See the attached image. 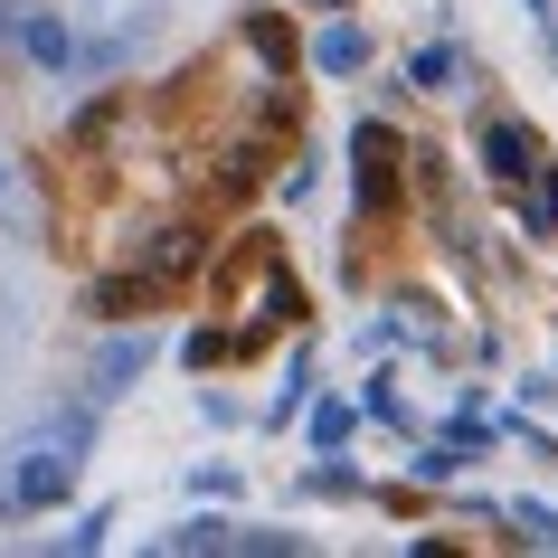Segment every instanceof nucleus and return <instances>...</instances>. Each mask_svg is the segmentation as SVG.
I'll return each mask as SVG.
<instances>
[{
	"mask_svg": "<svg viewBox=\"0 0 558 558\" xmlns=\"http://www.w3.org/2000/svg\"><path fill=\"white\" fill-rule=\"evenodd\" d=\"M66 493H76V454H66V445H29V454L10 464V501H20V511H58Z\"/></svg>",
	"mask_w": 558,
	"mask_h": 558,
	"instance_id": "nucleus-1",
	"label": "nucleus"
},
{
	"mask_svg": "<svg viewBox=\"0 0 558 558\" xmlns=\"http://www.w3.org/2000/svg\"><path fill=\"white\" fill-rule=\"evenodd\" d=\"M351 151H360V208H388V199H398V151H408V143H398L388 123H360Z\"/></svg>",
	"mask_w": 558,
	"mask_h": 558,
	"instance_id": "nucleus-2",
	"label": "nucleus"
},
{
	"mask_svg": "<svg viewBox=\"0 0 558 558\" xmlns=\"http://www.w3.org/2000/svg\"><path fill=\"white\" fill-rule=\"evenodd\" d=\"M483 161H493L501 190H521V180H539L549 161H539V133L530 123H483Z\"/></svg>",
	"mask_w": 558,
	"mask_h": 558,
	"instance_id": "nucleus-3",
	"label": "nucleus"
},
{
	"mask_svg": "<svg viewBox=\"0 0 558 558\" xmlns=\"http://www.w3.org/2000/svg\"><path fill=\"white\" fill-rule=\"evenodd\" d=\"M313 66H323V76H360V66H369V38H360L351 20H331V29L313 38Z\"/></svg>",
	"mask_w": 558,
	"mask_h": 558,
	"instance_id": "nucleus-4",
	"label": "nucleus"
},
{
	"mask_svg": "<svg viewBox=\"0 0 558 558\" xmlns=\"http://www.w3.org/2000/svg\"><path fill=\"white\" fill-rule=\"evenodd\" d=\"M20 48H29V66H48V76H66V66H76L66 20H29V29H20Z\"/></svg>",
	"mask_w": 558,
	"mask_h": 558,
	"instance_id": "nucleus-5",
	"label": "nucleus"
},
{
	"mask_svg": "<svg viewBox=\"0 0 558 558\" xmlns=\"http://www.w3.org/2000/svg\"><path fill=\"white\" fill-rule=\"evenodd\" d=\"M190 265H199V228H161L151 236V284H161V275H190Z\"/></svg>",
	"mask_w": 558,
	"mask_h": 558,
	"instance_id": "nucleus-6",
	"label": "nucleus"
},
{
	"mask_svg": "<svg viewBox=\"0 0 558 558\" xmlns=\"http://www.w3.org/2000/svg\"><path fill=\"white\" fill-rule=\"evenodd\" d=\"M408 86H426V95L464 86V58H454V48H416V58H408Z\"/></svg>",
	"mask_w": 558,
	"mask_h": 558,
	"instance_id": "nucleus-7",
	"label": "nucleus"
},
{
	"mask_svg": "<svg viewBox=\"0 0 558 558\" xmlns=\"http://www.w3.org/2000/svg\"><path fill=\"white\" fill-rule=\"evenodd\" d=\"M143 294H151V284H143V275H105V284H95V313H105V323H123V313H143Z\"/></svg>",
	"mask_w": 558,
	"mask_h": 558,
	"instance_id": "nucleus-8",
	"label": "nucleus"
},
{
	"mask_svg": "<svg viewBox=\"0 0 558 558\" xmlns=\"http://www.w3.org/2000/svg\"><path fill=\"white\" fill-rule=\"evenodd\" d=\"M521 208H530V236H558V180H521Z\"/></svg>",
	"mask_w": 558,
	"mask_h": 558,
	"instance_id": "nucleus-9",
	"label": "nucleus"
},
{
	"mask_svg": "<svg viewBox=\"0 0 558 558\" xmlns=\"http://www.w3.org/2000/svg\"><path fill=\"white\" fill-rule=\"evenodd\" d=\"M511 530H521L530 549H558V511L549 501H511Z\"/></svg>",
	"mask_w": 558,
	"mask_h": 558,
	"instance_id": "nucleus-10",
	"label": "nucleus"
},
{
	"mask_svg": "<svg viewBox=\"0 0 558 558\" xmlns=\"http://www.w3.org/2000/svg\"><path fill=\"white\" fill-rule=\"evenodd\" d=\"M313 445H323V454H341V445H351V408H341V398H323V408H313Z\"/></svg>",
	"mask_w": 558,
	"mask_h": 558,
	"instance_id": "nucleus-11",
	"label": "nucleus"
},
{
	"mask_svg": "<svg viewBox=\"0 0 558 558\" xmlns=\"http://www.w3.org/2000/svg\"><path fill=\"white\" fill-rule=\"evenodd\" d=\"M133 369H143V341H114V351H105V369H95V388H123Z\"/></svg>",
	"mask_w": 558,
	"mask_h": 558,
	"instance_id": "nucleus-12",
	"label": "nucleus"
},
{
	"mask_svg": "<svg viewBox=\"0 0 558 558\" xmlns=\"http://www.w3.org/2000/svg\"><path fill=\"white\" fill-rule=\"evenodd\" d=\"M171 549H236V530H228V521H190Z\"/></svg>",
	"mask_w": 558,
	"mask_h": 558,
	"instance_id": "nucleus-13",
	"label": "nucleus"
},
{
	"mask_svg": "<svg viewBox=\"0 0 558 558\" xmlns=\"http://www.w3.org/2000/svg\"><path fill=\"white\" fill-rule=\"evenodd\" d=\"M246 38H256V58H265V66H294V48H284V29H275V20H256Z\"/></svg>",
	"mask_w": 558,
	"mask_h": 558,
	"instance_id": "nucleus-14",
	"label": "nucleus"
},
{
	"mask_svg": "<svg viewBox=\"0 0 558 558\" xmlns=\"http://www.w3.org/2000/svg\"><path fill=\"white\" fill-rule=\"evenodd\" d=\"M313 10H351V0H313Z\"/></svg>",
	"mask_w": 558,
	"mask_h": 558,
	"instance_id": "nucleus-15",
	"label": "nucleus"
},
{
	"mask_svg": "<svg viewBox=\"0 0 558 558\" xmlns=\"http://www.w3.org/2000/svg\"><path fill=\"white\" fill-rule=\"evenodd\" d=\"M0 29H10V0H0Z\"/></svg>",
	"mask_w": 558,
	"mask_h": 558,
	"instance_id": "nucleus-16",
	"label": "nucleus"
},
{
	"mask_svg": "<svg viewBox=\"0 0 558 558\" xmlns=\"http://www.w3.org/2000/svg\"><path fill=\"white\" fill-rule=\"evenodd\" d=\"M0 190H10V171H0Z\"/></svg>",
	"mask_w": 558,
	"mask_h": 558,
	"instance_id": "nucleus-17",
	"label": "nucleus"
}]
</instances>
